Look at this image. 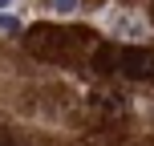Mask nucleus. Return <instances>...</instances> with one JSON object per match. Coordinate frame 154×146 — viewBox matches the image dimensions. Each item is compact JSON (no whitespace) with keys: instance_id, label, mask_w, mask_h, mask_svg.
<instances>
[{"instance_id":"f257e3e1","label":"nucleus","mask_w":154,"mask_h":146,"mask_svg":"<svg viewBox=\"0 0 154 146\" xmlns=\"http://www.w3.org/2000/svg\"><path fill=\"white\" fill-rule=\"evenodd\" d=\"M97 69H118L134 81H154V49H106L97 53Z\"/></svg>"},{"instance_id":"f03ea898","label":"nucleus","mask_w":154,"mask_h":146,"mask_svg":"<svg viewBox=\"0 0 154 146\" xmlns=\"http://www.w3.org/2000/svg\"><path fill=\"white\" fill-rule=\"evenodd\" d=\"M77 45V37H69V33H57V29H37L29 37V49L37 57H49V61H57L61 53H69V49Z\"/></svg>"},{"instance_id":"7ed1b4c3","label":"nucleus","mask_w":154,"mask_h":146,"mask_svg":"<svg viewBox=\"0 0 154 146\" xmlns=\"http://www.w3.org/2000/svg\"><path fill=\"white\" fill-rule=\"evenodd\" d=\"M109 33L114 37H122V41H142L146 37V20L142 16H130V12H109Z\"/></svg>"},{"instance_id":"20e7f679","label":"nucleus","mask_w":154,"mask_h":146,"mask_svg":"<svg viewBox=\"0 0 154 146\" xmlns=\"http://www.w3.org/2000/svg\"><path fill=\"white\" fill-rule=\"evenodd\" d=\"M24 24H20V16L16 12H0V37H16Z\"/></svg>"},{"instance_id":"39448f33","label":"nucleus","mask_w":154,"mask_h":146,"mask_svg":"<svg viewBox=\"0 0 154 146\" xmlns=\"http://www.w3.org/2000/svg\"><path fill=\"white\" fill-rule=\"evenodd\" d=\"M77 4H81V0H45V8H49L53 16H73Z\"/></svg>"},{"instance_id":"423d86ee","label":"nucleus","mask_w":154,"mask_h":146,"mask_svg":"<svg viewBox=\"0 0 154 146\" xmlns=\"http://www.w3.org/2000/svg\"><path fill=\"white\" fill-rule=\"evenodd\" d=\"M16 4V0H0V12H8V8H12Z\"/></svg>"},{"instance_id":"0eeeda50","label":"nucleus","mask_w":154,"mask_h":146,"mask_svg":"<svg viewBox=\"0 0 154 146\" xmlns=\"http://www.w3.org/2000/svg\"><path fill=\"white\" fill-rule=\"evenodd\" d=\"M0 146H16V142H12V138H8V134H0Z\"/></svg>"}]
</instances>
